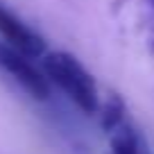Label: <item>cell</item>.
I'll return each instance as SVG.
<instances>
[{
    "mask_svg": "<svg viewBox=\"0 0 154 154\" xmlns=\"http://www.w3.org/2000/svg\"><path fill=\"white\" fill-rule=\"evenodd\" d=\"M145 18H147V41H149V52L154 54V0H145Z\"/></svg>",
    "mask_w": 154,
    "mask_h": 154,
    "instance_id": "obj_6",
    "label": "cell"
},
{
    "mask_svg": "<svg viewBox=\"0 0 154 154\" xmlns=\"http://www.w3.org/2000/svg\"><path fill=\"white\" fill-rule=\"evenodd\" d=\"M0 68L9 77H14L32 97L45 100L50 95L48 77H43V72L38 70L34 63H29L25 54L16 52L9 45H0Z\"/></svg>",
    "mask_w": 154,
    "mask_h": 154,
    "instance_id": "obj_2",
    "label": "cell"
},
{
    "mask_svg": "<svg viewBox=\"0 0 154 154\" xmlns=\"http://www.w3.org/2000/svg\"><path fill=\"white\" fill-rule=\"evenodd\" d=\"M43 68L48 77L75 102L84 113H95L100 109L95 79L91 72L68 52H50L45 54Z\"/></svg>",
    "mask_w": 154,
    "mask_h": 154,
    "instance_id": "obj_1",
    "label": "cell"
},
{
    "mask_svg": "<svg viewBox=\"0 0 154 154\" xmlns=\"http://www.w3.org/2000/svg\"><path fill=\"white\" fill-rule=\"evenodd\" d=\"M109 134H111V154H149L143 136L127 122L118 125Z\"/></svg>",
    "mask_w": 154,
    "mask_h": 154,
    "instance_id": "obj_4",
    "label": "cell"
},
{
    "mask_svg": "<svg viewBox=\"0 0 154 154\" xmlns=\"http://www.w3.org/2000/svg\"><path fill=\"white\" fill-rule=\"evenodd\" d=\"M0 36L7 41L9 48L25 57H38L45 52V41L5 5H0Z\"/></svg>",
    "mask_w": 154,
    "mask_h": 154,
    "instance_id": "obj_3",
    "label": "cell"
},
{
    "mask_svg": "<svg viewBox=\"0 0 154 154\" xmlns=\"http://www.w3.org/2000/svg\"><path fill=\"white\" fill-rule=\"evenodd\" d=\"M122 122H125V104H122V100L109 97V102L102 106V127L106 131H111L118 125H122Z\"/></svg>",
    "mask_w": 154,
    "mask_h": 154,
    "instance_id": "obj_5",
    "label": "cell"
}]
</instances>
